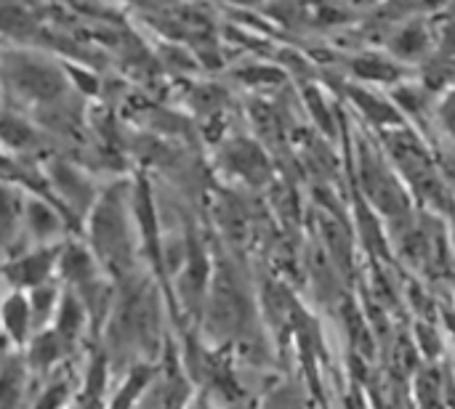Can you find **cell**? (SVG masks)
I'll use <instances>...</instances> for the list:
<instances>
[{"label":"cell","instance_id":"cell-1","mask_svg":"<svg viewBox=\"0 0 455 409\" xmlns=\"http://www.w3.org/2000/svg\"><path fill=\"white\" fill-rule=\"evenodd\" d=\"M0 90L3 104L27 114L45 133L77 138L85 109L67 75L64 59L40 48L8 45L0 51Z\"/></svg>","mask_w":455,"mask_h":409},{"label":"cell","instance_id":"cell-2","mask_svg":"<svg viewBox=\"0 0 455 409\" xmlns=\"http://www.w3.org/2000/svg\"><path fill=\"white\" fill-rule=\"evenodd\" d=\"M163 290L152 274L136 271L115 285V303L99 338V346L109 359V370L160 359L168 338L163 330Z\"/></svg>","mask_w":455,"mask_h":409},{"label":"cell","instance_id":"cell-3","mask_svg":"<svg viewBox=\"0 0 455 409\" xmlns=\"http://www.w3.org/2000/svg\"><path fill=\"white\" fill-rule=\"evenodd\" d=\"M80 237L115 285L141 271L139 232L131 210V178H117L99 192L83 221Z\"/></svg>","mask_w":455,"mask_h":409},{"label":"cell","instance_id":"cell-4","mask_svg":"<svg viewBox=\"0 0 455 409\" xmlns=\"http://www.w3.org/2000/svg\"><path fill=\"white\" fill-rule=\"evenodd\" d=\"M195 394L197 391L192 389V375L184 367L181 349L168 335L163 354L157 359V373L136 409H187Z\"/></svg>","mask_w":455,"mask_h":409},{"label":"cell","instance_id":"cell-5","mask_svg":"<svg viewBox=\"0 0 455 409\" xmlns=\"http://www.w3.org/2000/svg\"><path fill=\"white\" fill-rule=\"evenodd\" d=\"M40 162H43L40 170H43L48 186L59 197L64 210L72 216V221L83 229V221H85V216H88V210L96 202L101 189H96L93 181L85 176V170L80 165H75L72 160H67V157L45 154Z\"/></svg>","mask_w":455,"mask_h":409},{"label":"cell","instance_id":"cell-6","mask_svg":"<svg viewBox=\"0 0 455 409\" xmlns=\"http://www.w3.org/2000/svg\"><path fill=\"white\" fill-rule=\"evenodd\" d=\"M64 242V240H61ZM61 242L53 245H29L27 250H16L0 266V279L8 290H32L48 279H56V263Z\"/></svg>","mask_w":455,"mask_h":409},{"label":"cell","instance_id":"cell-7","mask_svg":"<svg viewBox=\"0 0 455 409\" xmlns=\"http://www.w3.org/2000/svg\"><path fill=\"white\" fill-rule=\"evenodd\" d=\"M67 237H77V234L72 232L64 213L53 202L37 194H27L24 218H21V240H27L29 245H53Z\"/></svg>","mask_w":455,"mask_h":409},{"label":"cell","instance_id":"cell-8","mask_svg":"<svg viewBox=\"0 0 455 409\" xmlns=\"http://www.w3.org/2000/svg\"><path fill=\"white\" fill-rule=\"evenodd\" d=\"M0 149L19 157H45L51 154V136L27 114L0 104Z\"/></svg>","mask_w":455,"mask_h":409},{"label":"cell","instance_id":"cell-9","mask_svg":"<svg viewBox=\"0 0 455 409\" xmlns=\"http://www.w3.org/2000/svg\"><path fill=\"white\" fill-rule=\"evenodd\" d=\"M72 354L75 351L59 338V333L53 327L35 330L32 338L27 341V346L21 349V357L27 362V370L37 381L48 378L56 367H61L64 362H69Z\"/></svg>","mask_w":455,"mask_h":409},{"label":"cell","instance_id":"cell-10","mask_svg":"<svg viewBox=\"0 0 455 409\" xmlns=\"http://www.w3.org/2000/svg\"><path fill=\"white\" fill-rule=\"evenodd\" d=\"M51 327L59 333V338L72 349L77 351L85 338H91V325H88V311L83 306V301L61 285V298H59V306H56V314H53V322Z\"/></svg>","mask_w":455,"mask_h":409},{"label":"cell","instance_id":"cell-11","mask_svg":"<svg viewBox=\"0 0 455 409\" xmlns=\"http://www.w3.org/2000/svg\"><path fill=\"white\" fill-rule=\"evenodd\" d=\"M0 333L16 351H21L32 338L35 325L24 290H5V295L0 298Z\"/></svg>","mask_w":455,"mask_h":409},{"label":"cell","instance_id":"cell-12","mask_svg":"<svg viewBox=\"0 0 455 409\" xmlns=\"http://www.w3.org/2000/svg\"><path fill=\"white\" fill-rule=\"evenodd\" d=\"M24 197L27 192L21 186L0 181V253L5 256H13L16 242L21 240Z\"/></svg>","mask_w":455,"mask_h":409},{"label":"cell","instance_id":"cell-13","mask_svg":"<svg viewBox=\"0 0 455 409\" xmlns=\"http://www.w3.org/2000/svg\"><path fill=\"white\" fill-rule=\"evenodd\" d=\"M80 378L83 373L72 365V359L64 362L48 378H43V391L37 394V399L29 405V409H64L77 394Z\"/></svg>","mask_w":455,"mask_h":409},{"label":"cell","instance_id":"cell-14","mask_svg":"<svg viewBox=\"0 0 455 409\" xmlns=\"http://www.w3.org/2000/svg\"><path fill=\"white\" fill-rule=\"evenodd\" d=\"M157 373V362H133L131 367H125V375L120 381V386L109 394L107 407L104 409H136L144 391L149 389L152 378Z\"/></svg>","mask_w":455,"mask_h":409},{"label":"cell","instance_id":"cell-15","mask_svg":"<svg viewBox=\"0 0 455 409\" xmlns=\"http://www.w3.org/2000/svg\"><path fill=\"white\" fill-rule=\"evenodd\" d=\"M32 375L27 370V362L21 351L13 349L0 365V409H24V391Z\"/></svg>","mask_w":455,"mask_h":409},{"label":"cell","instance_id":"cell-16","mask_svg":"<svg viewBox=\"0 0 455 409\" xmlns=\"http://www.w3.org/2000/svg\"><path fill=\"white\" fill-rule=\"evenodd\" d=\"M221 160H224V165H227L235 176L248 178V181H256V178H261V176L267 173V160H264L261 149H259L256 144L245 141V138L232 141V144L224 149Z\"/></svg>","mask_w":455,"mask_h":409},{"label":"cell","instance_id":"cell-17","mask_svg":"<svg viewBox=\"0 0 455 409\" xmlns=\"http://www.w3.org/2000/svg\"><path fill=\"white\" fill-rule=\"evenodd\" d=\"M61 298V282L59 279H48L32 290H27V301H29V311H32V325L35 330L51 327L56 306Z\"/></svg>","mask_w":455,"mask_h":409},{"label":"cell","instance_id":"cell-18","mask_svg":"<svg viewBox=\"0 0 455 409\" xmlns=\"http://www.w3.org/2000/svg\"><path fill=\"white\" fill-rule=\"evenodd\" d=\"M440 117H443V125L451 130L455 136V90L443 101V106H440Z\"/></svg>","mask_w":455,"mask_h":409}]
</instances>
